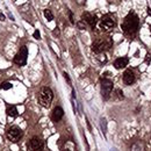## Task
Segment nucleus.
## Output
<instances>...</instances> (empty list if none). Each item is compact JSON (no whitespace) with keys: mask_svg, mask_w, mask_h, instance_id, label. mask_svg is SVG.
Returning <instances> with one entry per match:
<instances>
[{"mask_svg":"<svg viewBox=\"0 0 151 151\" xmlns=\"http://www.w3.org/2000/svg\"><path fill=\"white\" fill-rule=\"evenodd\" d=\"M138 24H139V21H138V17L134 13L130 12L122 22V30L126 35L128 36H134L138 29Z\"/></svg>","mask_w":151,"mask_h":151,"instance_id":"f257e3e1","label":"nucleus"},{"mask_svg":"<svg viewBox=\"0 0 151 151\" xmlns=\"http://www.w3.org/2000/svg\"><path fill=\"white\" fill-rule=\"evenodd\" d=\"M113 47V41L111 37H102L95 40L92 44V51L95 54H102Z\"/></svg>","mask_w":151,"mask_h":151,"instance_id":"f03ea898","label":"nucleus"},{"mask_svg":"<svg viewBox=\"0 0 151 151\" xmlns=\"http://www.w3.org/2000/svg\"><path fill=\"white\" fill-rule=\"evenodd\" d=\"M52 99H54V93L49 87H43L40 91V93H38V104L42 107H44V108L50 107Z\"/></svg>","mask_w":151,"mask_h":151,"instance_id":"7ed1b4c3","label":"nucleus"},{"mask_svg":"<svg viewBox=\"0 0 151 151\" xmlns=\"http://www.w3.org/2000/svg\"><path fill=\"white\" fill-rule=\"evenodd\" d=\"M6 136H7L8 141H11L13 143H17V142H19L20 139H21V137L23 136V132H22L21 128L17 127V126H13V127L7 129Z\"/></svg>","mask_w":151,"mask_h":151,"instance_id":"20e7f679","label":"nucleus"},{"mask_svg":"<svg viewBox=\"0 0 151 151\" xmlns=\"http://www.w3.org/2000/svg\"><path fill=\"white\" fill-rule=\"evenodd\" d=\"M116 24V21H115V18H114L112 14H106L104 15L101 20H100V27L101 29L104 30H111L113 29Z\"/></svg>","mask_w":151,"mask_h":151,"instance_id":"39448f33","label":"nucleus"},{"mask_svg":"<svg viewBox=\"0 0 151 151\" xmlns=\"http://www.w3.org/2000/svg\"><path fill=\"white\" fill-rule=\"evenodd\" d=\"M112 91H113V81L109 79H102L101 80V93L105 100L109 99Z\"/></svg>","mask_w":151,"mask_h":151,"instance_id":"423d86ee","label":"nucleus"},{"mask_svg":"<svg viewBox=\"0 0 151 151\" xmlns=\"http://www.w3.org/2000/svg\"><path fill=\"white\" fill-rule=\"evenodd\" d=\"M27 56H28V49H27V47L23 45V47L20 48L18 54L14 57V63L20 65V66L26 65V63H27Z\"/></svg>","mask_w":151,"mask_h":151,"instance_id":"0eeeda50","label":"nucleus"},{"mask_svg":"<svg viewBox=\"0 0 151 151\" xmlns=\"http://www.w3.org/2000/svg\"><path fill=\"white\" fill-rule=\"evenodd\" d=\"M42 148H43V141L40 137H33L27 144L28 151H41Z\"/></svg>","mask_w":151,"mask_h":151,"instance_id":"6e6552de","label":"nucleus"},{"mask_svg":"<svg viewBox=\"0 0 151 151\" xmlns=\"http://www.w3.org/2000/svg\"><path fill=\"white\" fill-rule=\"evenodd\" d=\"M81 19L84 20V21H86L92 28H95V26H96V22H98V19H96V17L95 15H92V14H90V13H83V15H81Z\"/></svg>","mask_w":151,"mask_h":151,"instance_id":"1a4fd4ad","label":"nucleus"},{"mask_svg":"<svg viewBox=\"0 0 151 151\" xmlns=\"http://www.w3.org/2000/svg\"><path fill=\"white\" fill-rule=\"evenodd\" d=\"M63 116H64V111H63V108L56 107V108L54 109V112H52L51 119H52L54 122H59V121L63 119Z\"/></svg>","mask_w":151,"mask_h":151,"instance_id":"9d476101","label":"nucleus"},{"mask_svg":"<svg viewBox=\"0 0 151 151\" xmlns=\"http://www.w3.org/2000/svg\"><path fill=\"white\" fill-rule=\"evenodd\" d=\"M123 81L126 85H132V83L135 81V75L132 70H127L123 73Z\"/></svg>","mask_w":151,"mask_h":151,"instance_id":"9b49d317","label":"nucleus"},{"mask_svg":"<svg viewBox=\"0 0 151 151\" xmlns=\"http://www.w3.org/2000/svg\"><path fill=\"white\" fill-rule=\"evenodd\" d=\"M127 64H128V58H126V57H121V58H117L115 62H114V66H115V69H123V68H126L127 66Z\"/></svg>","mask_w":151,"mask_h":151,"instance_id":"f8f14e48","label":"nucleus"},{"mask_svg":"<svg viewBox=\"0 0 151 151\" xmlns=\"http://www.w3.org/2000/svg\"><path fill=\"white\" fill-rule=\"evenodd\" d=\"M6 113L8 116H12V117H17L18 116V109L15 106L13 105H7L6 106Z\"/></svg>","mask_w":151,"mask_h":151,"instance_id":"ddd939ff","label":"nucleus"},{"mask_svg":"<svg viewBox=\"0 0 151 151\" xmlns=\"http://www.w3.org/2000/svg\"><path fill=\"white\" fill-rule=\"evenodd\" d=\"M43 14H44L45 19L48 20V21H52V20H54V14L51 13L50 9H44V11H43Z\"/></svg>","mask_w":151,"mask_h":151,"instance_id":"4468645a","label":"nucleus"},{"mask_svg":"<svg viewBox=\"0 0 151 151\" xmlns=\"http://www.w3.org/2000/svg\"><path fill=\"white\" fill-rule=\"evenodd\" d=\"M12 87H13V85H12L11 83H8V81H4V83L0 85V88H1V90H5V91L11 90Z\"/></svg>","mask_w":151,"mask_h":151,"instance_id":"2eb2a0df","label":"nucleus"},{"mask_svg":"<svg viewBox=\"0 0 151 151\" xmlns=\"http://www.w3.org/2000/svg\"><path fill=\"white\" fill-rule=\"evenodd\" d=\"M77 26L79 27V29H85V27H86V24H85V21H84V20L79 21V22L77 23Z\"/></svg>","mask_w":151,"mask_h":151,"instance_id":"dca6fc26","label":"nucleus"},{"mask_svg":"<svg viewBox=\"0 0 151 151\" xmlns=\"http://www.w3.org/2000/svg\"><path fill=\"white\" fill-rule=\"evenodd\" d=\"M34 37L36 38V40H41V34H40L38 30H35V32H34Z\"/></svg>","mask_w":151,"mask_h":151,"instance_id":"f3484780","label":"nucleus"},{"mask_svg":"<svg viewBox=\"0 0 151 151\" xmlns=\"http://www.w3.org/2000/svg\"><path fill=\"white\" fill-rule=\"evenodd\" d=\"M116 94L119 96V99H123L124 96H123V93L121 92V90H116Z\"/></svg>","mask_w":151,"mask_h":151,"instance_id":"a211bd4d","label":"nucleus"},{"mask_svg":"<svg viewBox=\"0 0 151 151\" xmlns=\"http://www.w3.org/2000/svg\"><path fill=\"white\" fill-rule=\"evenodd\" d=\"M68 13H69V18H70V21H71V23H75V20H73V15H72L71 11H69Z\"/></svg>","mask_w":151,"mask_h":151,"instance_id":"6ab92c4d","label":"nucleus"},{"mask_svg":"<svg viewBox=\"0 0 151 151\" xmlns=\"http://www.w3.org/2000/svg\"><path fill=\"white\" fill-rule=\"evenodd\" d=\"M64 78H65V80L69 83V84H71V80H70V77H69V75L66 73V72H64Z\"/></svg>","mask_w":151,"mask_h":151,"instance_id":"aec40b11","label":"nucleus"},{"mask_svg":"<svg viewBox=\"0 0 151 151\" xmlns=\"http://www.w3.org/2000/svg\"><path fill=\"white\" fill-rule=\"evenodd\" d=\"M0 20H1V21H4V20H5V17H4L2 14H0Z\"/></svg>","mask_w":151,"mask_h":151,"instance_id":"412c9836","label":"nucleus"},{"mask_svg":"<svg viewBox=\"0 0 151 151\" xmlns=\"http://www.w3.org/2000/svg\"><path fill=\"white\" fill-rule=\"evenodd\" d=\"M148 14H149V15H151V9H150V8H148Z\"/></svg>","mask_w":151,"mask_h":151,"instance_id":"4be33fe9","label":"nucleus"}]
</instances>
